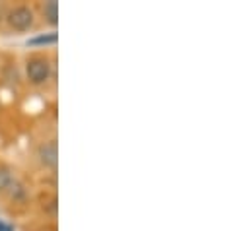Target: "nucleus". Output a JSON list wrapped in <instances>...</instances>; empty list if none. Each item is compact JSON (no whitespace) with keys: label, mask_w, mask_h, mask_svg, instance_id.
<instances>
[{"label":"nucleus","mask_w":251,"mask_h":231,"mask_svg":"<svg viewBox=\"0 0 251 231\" xmlns=\"http://www.w3.org/2000/svg\"><path fill=\"white\" fill-rule=\"evenodd\" d=\"M12 183V177L8 171H0V188H4V186H8Z\"/></svg>","instance_id":"obj_6"},{"label":"nucleus","mask_w":251,"mask_h":231,"mask_svg":"<svg viewBox=\"0 0 251 231\" xmlns=\"http://www.w3.org/2000/svg\"><path fill=\"white\" fill-rule=\"evenodd\" d=\"M43 14H45V18H47L51 23H57V22H59V4H57L55 0L47 2L45 8H43Z\"/></svg>","instance_id":"obj_5"},{"label":"nucleus","mask_w":251,"mask_h":231,"mask_svg":"<svg viewBox=\"0 0 251 231\" xmlns=\"http://www.w3.org/2000/svg\"><path fill=\"white\" fill-rule=\"evenodd\" d=\"M0 231H14V228H12L10 224H6V222L0 220Z\"/></svg>","instance_id":"obj_7"},{"label":"nucleus","mask_w":251,"mask_h":231,"mask_svg":"<svg viewBox=\"0 0 251 231\" xmlns=\"http://www.w3.org/2000/svg\"><path fill=\"white\" fill-rule=\"evenodd\" d=\"M39 158L45 165L49 167H55L57 165V158H59V148H57V142L51 140V142H45L41 148H39Z\"/></svg>","instance_id":"obj_3"},{"label":"nucleus","mask_w":251,"mask_h":231,"mask_svg":"<svg viewBox=\"0 0 251 231\" xmlns=\"http://www.w3.org/2000/svg\"><path fill=\"white\" fill-rule=\"evenodd\" d=\"M8 23L18 31H25L33 23V12L27 6H18L8 14Z\"/></svg>","instance_id":"obj_2"},{"label":"nucleus","mask_w":251,"mask_h":231,"mask_svg":"<svg viewBox=\"0 0 251 231\" xmlns=\"http://www.w3.org/2000/svg\"><path fill=\"white\" fill-rule=\"evenodd\" d=\"M25 72H27V80L35 86L39 84H45L51 76V64L49 60L43 57H35L31 60H27V66H25Z\"/></svg>","instance_id":"obj_1"},{"label":"nucleus","mask_w":251,"mask_h":231,"mask_svg":"<svg viewBox=\"0 0 251 231\" xmlns=\"http://www.w3.org/2000/svg\"><path fill=\"white\" fill-rule=\"evenodd\" d=\"M57 41H59V35L55 31H51V33H45V35H37V37L27 39V45H55Z\"/></svg>","instance_id":"obj_4"}]
</instances>
